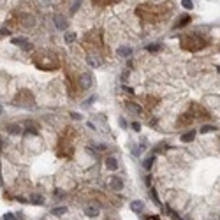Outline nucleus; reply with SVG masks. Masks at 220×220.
I'll list each match as a JSON object with an SVG mask.
<instances>
[{"label":"nucleus","mask_w":220,"mask_h":220,"mask_svg":"<svg viewBox=\"0 0 220 220\" xmlns=\"http://www.w3.org/2000/svg\"><path fill=\"white\" fill-rule=\"evenodd\" d=\"M79 86L83 90H88L90 86H93V76L90 74V72H85V74L79 76Z\"/></svg>","instance_id":"f257e3e1"},{"label":"nucleus","mask_w":220,"mask_h":220,"mask_svg":"<svg viewBox=\"0 0 220 220\" xmlns=\"http://www.w3.org/2000/svg\"><path fill=\"white\" fill-rule=\"evenodd\" d=\"M99 208L95 206V204H90V206H86L85 208V215L86 217H90V218H95V217H99Z\"/></svg>","instance_id":"f03ea898"},{"label":"nucleus","mask_w":220,"mask_h":220,"mask_svg":"<svg viewBox=\"0 0 220 220\" xmlns=\"http://www.w3.org/2000/svg\"><path fill=\"white\" fill-rule=\"evenodd\" d=\"M55 27H56L58 30L67 28V19L62 16V14H55Z\"/></svg>","instance_id":"7ed1b4c3"},{"label":"nucleus","mask_w":220,"mask_h":220,"mask_svg":"<svg viewBox=\"0 0 220 220\" xmlns=\"http://www.w3.org/2000/svg\"><path fill=\"white\" fill-rule=\"evenodd\" d=\"M106 165H108L109 171H116L118 169V160L114 159V157H108V159H106Z\"/></svg>","instance_id":"20e7f679"},{"label":"nucleus","mask_w":220,"mask_h":220,"mask_svg":"<svg viewBox=\"0 0 220 220\" xmlns=\"http://www.w3.org/2000/svg\"><path fill=\"white\" fill-rule=\"evenodd\" d=\"M86 62H88V65H90V67H93V69L100 67V60H99L95 55H88V56H86Z\"/></svg>","instance_id":"39448f33"},{"label":"nucleus","mask_w":220,"mask_h":220,"mask_svg":"<svg viewBox=\"0 0 220 220\" xmlns=\"http://www.w3.org/2000/svg\"><path fill=\"white\" fill-rule=\"evenodd\" d=\"M116 53H118V56H130L132 55V48H127V46H120L118 49H116Z\"/></svg>","instance_id":"423d86ee"},{"label":"nucleus","mask_w":220,"mask_h":220,"mask_svg":"<svg viewBox=\"0 0 220 220\" xmlns=\"http://www.w3.org/2000/svg\"><path fill=\"white\" fill-rule=\"evenodd\" d=\"M130 209H132L134 213H141L143 209H144V204H143L141 201H132V203H130Z\"/></svg>","instance_id":"0eeeda50"},{"label":"nucleus","mask_w":220,"mask_h":220,"mask_svg":"<svg viewBox=\"0 0 220 220\" xmlns=\"http://www.w3.org/2000/svg\"><path fill=\"white\" fill-rule=\"evenodd\" d=\"M111 188H113V190H122V188H123V181L120 180V178H111Z\"/></svg>","instance_id":"6e6552de"},{"label":"nucleus","mask_w":220,"mask_h":220,"mask_svg":"<svg viewBox=\"0 0 220 220\" xmlns=\"http://www.w3.org/2000/svg\"><path fill=\"white\" fill-rule=\"evenodd\" d=\"M11 43H13L14 46H21V48H25V46L28 44V41H27L25 37H14V39L11 41Z\"/></svg>","instance_id":"1a4fd4ad"},{"label":"nucleus","mask_w":220,"mask_h":220,"mask_svg":"<svg viewBox=\"0 0 220 220\" xmlns=\"http://www.w3.org/2000/svg\"><path fill=\"white\" fill-rule=\"evenodd\" d=\"M129 109H130L134 114H143V108L139 106V104H136V102H130V104H129Z\"/></svg>","instance_id":"9d476101"},{"label":"nucleus","mask_w":220,"mask_h":220,"mask_svg":"<svg viewBox=\"0 0 220 220\" xmlns=\"http://www.w3.org/2000/svg\"><path fill=\"white\" fill-rule=\"evenodd\" d=\"M194 138H195V132L190 130V132H187V134L181 136V141H183V143H190V141H194Z\"/></svg>","instance_id":"9b49d317"},{"label":"nucleus","mask_w":220,"mask_h":220,"mask_svg":"<svg viewBox=\"0 0 220 220\" xmlns=\"http://www.w3.org/2000/svg\"><path fill=\"white\" fill-rule=\"evenodd\" d=\"M51 213H53L55 217H62V215H65V213H67V208H65V206H60V208H55V209H53V211H51Z\"/></svg>","instance_id":"f8f14e48"},{"label":"nucleus","mask_w":220,"mask_h":220,"mask_svg":"<svg viewBox=\"0 0 220 220\" xmlns=\"http://www.w3.org/2000/svg\"><path fill=\"white\" fill-rule=\"evenodd\" d=\"M30 203H32V204H44V199L43 197H41V195H32V197H30Z\"/></svg>","instance_id":"ddd939ff"},{"label":"nucleus","mask_w":220,"mask_h":220,"mask_svg":"<svg viewBox=\"0 0 220 220\" xmlns=\"http://www.w3.org/2000/svg\"><path fill=\"white\" fill-rule=\"evenodd\" d=\"M76 37H78V35H76L74 32H69V34H65V43H67V44H72V43L76 41Z\"/></svg>","instance_id":"4468645a"},{"label":"nucleus","mask_w":220,"mask_h":220,"mask_svg":"<svg viewBox=\"0 0 220 220\" xmlns=\"http://www.w3.org/2000/svg\"><path fill=\"white\" fill-rule=\"evenodd\" d=\"M217 127L215 125H204V127H201V134H206V132H215Z\"/></svg>","instance_id":"2eb2a0df"},{"label":"nucleus","mask_w":220,"mask_h":220,"mask_svg":"<svg viewBox=\"0 0 220 220\" xmlns=\"http://www.w3.org/2000/svg\"><path fill=\"white\" fill-rule=\"evenodd\" d=\"M21 127H18V125H11V127H9V132L11 134H21Z\"/></svg>","instance_id":"dca6fc26"},{"label":"nucleus","mask_w":220,"mask_h":220,"mask_svg":"<svg viewBox=\"0 0 220 220\" xmlns=\"http://www.w3.org/2000/svg\"><path fill=\"white\" fill-rule=\"evenodd\" d=\"M181 5H183L185 9H188V11H190V9L194 7V2H192V0H181Z\"/></svg>","instance_id":"f3484780"},{"label":"nucleus","mask_w":220,"mask_h":220,"mask_svg":"<svg viewBox=\"0 0 220 220\" xmlns=\"http://www.w3.org/2000/svg\"><path fill=\"white\" fill-rule=\"evenodd\" d=\"M153 160H155V157H150L148 160H144V169H152V165H153Z\"/></svg>","instance_id":"a211bd4d"},{"label":"nucleus","mask_w":220,"mask_h":220,"mask_svg":"<svg viewBox=\"0 0 220 220\" xmlns=\"http://www.w3.org/2000/svg\"><path fill=\"white\" fill-rule=\"evenodd\" d=\"M188 21H190V16H185V18L181 19V21H180V23H178V28H180V27H183V25H187Z\"/></svg>","instance_id":"6ab92c4d"},{"label":"nucleus","mask_w":220,"mask_h":220,"mask_svg":"<svg viewBox=\"0 0 220 220\" xmlns=\"http://www.w3.org/2000/svg\"><path fill=\"white\" fill-rule=\"evenodd\" d=\"M79 5H81V0H78V2H76L74 5H72V7H70V13H76L78 9H79Z\"/></svg>","instance_id":"aec40b11"},{"label":"nucleus","mask_w":220,"mask_h":220,"mask_svg":"<svg viewBox=\"0 0 220 220\" xmlns=\"http://www.w3.org/2000/svg\"><path fill=\"white\" fill-rule=\"evenodd\" d=\"M152 197H153L155 204H159V206H160V201H159V197H157V192H155V190H152Z\"/></svg>","instance_id":"412c9836"},{"label":"nucleus","mask_w":220,"mask_h":220,"mask_svg":"<svg viewBox=\"0 0 220 220\" xmlns=\"http://www.w3.org/2000/svg\"><path fill=\"white\" fill-rule=\"evenodd\" d=\"M132 129H134L136 132H139V130H141V123H138V122H134V123H132Z\"/></svg>","instance_id":"4be33fe9"},{"label":"nucleus","mask_w":220,"mask_h":220,"mask_svg":"<svg viewBox=\"0 0 220 220\" xmlns=\"http://www.w3.org/2000/svg\"><path fill=\"white\" fill-rule=\"evenodd\" d=\"M148 139H141V150H144V148H148Z\"/></svg>","instance_id":"5701e85b"},{"label":"nucleus","mask_w":220,"mask_h":220,"mask_svg":"<svg viewBox=\"0 0 220 220\" xmlns=\"http://www.w3.org/2000/svg\"><path fill=\"white\" fill-rule=\"evenodd\" d=\"M4 220H16V218H14V215H13V213H5Z\"/></svg>","instance_id":"b1692460"},{"label":"nucleus","mask_w":220,"mask_h":220,"mask_svg":"<svg viewBox=\"0 0 220 220\" xmlns=\"http://www.w3.org/2000/svg\"><path fill=\"white\" fill-rule=\"evenodd\" d=\"M95 99H97V97H90V100H86L85 104H83V106H85V108H86V106H90V104H93V100H95Z\"/></svg>","instance_id":"393cba45"},{"label":"nucleus","mask_w":220,"mask_h":220,"mask_svg":"<svg viewBox=\"0 0 220 220\" xmlns=\"http://www.w3.org/2000/svg\"><path fill=\"white\" fill-rule=\"evenodd\" d=\"M0 34H2V35H9V34H11V30H9V28H2V30H0Z\"/></svg>","instance_id":"a878e982"},{"label":"nucleus","mask_w":220,"mask_h":220,"mask_svg":"<svg viewBox=\"0 0 220 220\" xmlns=\"http://www.w3.org/2000/svg\"><path fill=\"white\" fill-rule=\"evenodd\" d=\"M159 48H160L159 44H153V46H148V51H157Z\"/></svg>","instance_id":"bb28decb"},{"label":"nucleus","mask_w":220,"mask_h":220,"mask_svg":"<svg viewBox=\"0 0 220 220\" xmlns=\"http://www.w3.org/2000/svg\"><path fill=\"white\" fill-rule=\"evenodd\" d=\"M123 90H125V92H127V93H134V90H132L130 86H123Z\"/></svg>","instance_id":"cd10ccee"},{"label":"nucleus","mask_w":220,"mask_h":220,"mask_svg":"<svg viewBox=\"0 0 220 220\" xmlns=\"http://www.w3.org/2000/svg\"><path fill=\"white\" fill-rule=\"evenodd\" d=\"M72 118H76V120H81V114H78V113H72Z\"/></svg>","instance_id":"c85d7f7f"},{"label":"nucleus","mask_w":220,"mask_h":220,"mask_svg":"<svg viewBox=\"0 0 220 220\" xmlns=\"http://www.w3.org/2000/svg\"><path fill=\"white\" fill-rule=\"evenodd\" d=\"M148 220H160L159 217H148Z\"/></svg>","instance_id":"c756f323"},{"label":"nucleus","mask_w":220,"mask_h":220,"mask_svg":"<svg viewBox=\"0 0 220 220\" xmlns=\"http://www.w3.org/2000/svg\"><path fill=\"white\" fill-rule=\"evenodd\" d=\"M2 181H4V180H2V174H0V185H2Z\"/></svg>","instance_id":"7c9ffc66"},{"label":"nucleus","mask_w":220,"mask_h":220,"mask_svg":"<svg viewBox=\"0 0 220 220\" xmlns=\"http://www.w3.org/2000/svg\"><path fill=\"white\" fill-rule=\"evenodd\" d=\"M2 111H4V109H2V106H0V114H2Z\"/></svg>","instance_id":"2f4dec72"},{"label":"nucleus","mask_w":220,"mask_h":220,"mask_svg":"<svg viewBox=\"0 0 220 220\" xmlns=\"http://www.w3.org/2000/svg\"><path fill=\"white\" fill-rule=\"evenodd\" d=\"M0 146H2V143H0Z\"/></svg>","instance_id":"473e14b6"}]
</instances>
